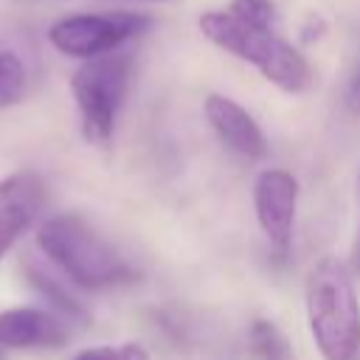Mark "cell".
Segmentation results:
<instances>
[{
	"label": "cell",
	"mask_w": 360,
	"mask_h": 360,
	"mask_svg": "<svg viewBox=\"0 0 360 360\" xmlns=\"http://www.w3.org/2000/svg\"><path fill=\"white\" fill-rule=\"evenodd\" d=\"M346 101H349V107H352V110H360V70L354 73V79H352V84H349Z\"/></svg>",
	"instance_id": "obj_15"
},
{
	"label": "cell",
	"mask_w": 360,
	"mask_h": 360,
	"mask_svg": "<svg viewBox=\"0 0 360 360\" xmlns=\"http://www.w3.org/2000/svg\"><path fill=\"white\" fill-rule=\"evenodd\" d=\"M307 321L323 360H354L360 349V307L349 270L323 256L307 276Z\"/></svg>",
	"instance_id": "obj_3"
},
{
	"label": "cell",
	"mask_w": 360,
	"mask_h": 360,
	"mask_svg": "<svg viewBox=\"0 0 360 360\" xmlns=\"http://www.w3.org/2000/svg\"><path fill=\"white\" fill-rule=\"evenodd\" d=\"M152 20L141 11H104V14H70L48 28V42L73 59H93L118 51L127 39L143 34Z\"/></svg>",
	"instance_id": "obj_5"
},
{
	"label": "cell",
	"mask_w": 360,
	"mask_h": 360,
	"mask_svg": "<svg viewBox=\"0 0 360 360\" xmlns=\"http://www.w3.org/2000/svg\"><path fill=\"white\" fill-rule=\"evenodd\" d=\"M22 267H25V278H28V284H31L34 290H39V292L56 307L59 315L73 318V321H87V312H84L82 301H79V298H76L59 278H53L45 267L31 264V262H22Z\"/></svg>",
	"instance_id": "obj_10"
},
{
	"label": "cell",
	"mask_w": 360,
	"mask_h": 360,
	"mask_svg": "<svg viewBox=\"0 0 360 360\" xmlns=\"http://www.w3.org/2000/svg\"><path fill=\"white\" fill-rule=\"evenodd\" d=\"M25 93H28V68H25V62L14 51L0 48V110L20 104L25 98Z\"/></svg>",
	"instance_id": "obj_12"
},
{
	"label": "cell",
	"mask_w": 360,
	"mask_h": 360,
	"mask_svg": "<svg viewBox=\"0 0 360 360\" xmlns=\"http://www.w3.org/2000/svg\"><path fill=\"white\" fill-rule=\"evenodd\" d=\"M149 3H155V0H149Z\"/></svg>",
	"instance_id": "obj_17"
},
{
	"label": "cell",
	"mask_w": 360,
	"mask_h": 360,
	"mask_svg": "<svg viewBox=\"0 0 360 360\" xmlns=\"http://www.w3.org/2000/svg\"><path fill=\"white\" fill-rule=\"evenodd\" d=\"M129 73H132V59L115 51L93 59H82V65L73 70L70 93L87 141L93 143L110 141L118 110L129 87Z\"/></svg>",
	"instance_id": "obj_4"
},
{
	"label": "cell",
	"mask_w": 360,
	"mask_h": 360,
	"mask_svg": "<svg viewBox=\"0 0 360 360\" xmlns=\"http://www.w3.org/2000/svg\"><path fill=\"white\" fill-rule=\"evenodd\" d=\"M253 205H256V217L264 236L278 253H284L290 248L292 225H295L298 180L284 169L262 172L253 186Z\"/></svg>",
	"instance_id": "obj_6"
},
{
	"label": "cell",
	"mask_w": 360,
	"mask_h": 360,
	"mask_svg": "<svg viewBox=\"0 0 360 360\" xmlns=\"http://www.w3.org/2000/svg\"><path fill=\"white\" fill-rule=\"evenodd\" d=\"M0 349H3V346H0Z\"/></svg>",
	"instance_id": "obj_18"
},
{
	"label": "cell",
	"mask_w": 360,
	"mask_h": 360,
	"mask_svg": "<svg viewBox=\"0 0 360 360\" xmlns=\"http://www.w3.org/2000/svg\"><path fill=\"white\" fill-rule=\"evenodd\" d=\"M73 360H149V352H146L141 343L90 346V349H82Z\"/></svg>",
	"instance_id": "obj_14"
},
{
	"label": "cell",
	"mask_w": 360,
	"mask_h": 360,
	"mask_svg": "<svg viewBox=\"0 0 360 360\" xmlns=\"http://www.w3.org/2000/svg\"><path fill=\"white\" fill-rule=\"evenodd\" d=\"M202 37L233 53L242 62H250L267 82L284 93H304L312 84V68L298 48L281 39L273 28H256L225 11H205L197 20Z\"/></svg>",
	"instance_id": "obj_2"
},
{
	"label": "cell",
	"mask_w": 360,
	"mask_h": 360,
	"mask_svg": "<svg viewBox=\"0 0 360 360\" xmlns=\"http://www.w3.org/2000/svg\"><path fill=\"white\" fill-rule=\"evenodd\" d=\"M228 11L256 28H273L276 22V6L270 0H231Z\"/></svg>",
	"instance_id": "obj_13"
},
{
	"label": "cell",
	"mask_w": 360,
	"mask_h": 360,
	"mask_svg": "<svg viewBox=\"0 0 360 360\" xmlns=\"http://www.w3.org/2000/svg\"><path fill=\"white\" fill-rule=\"evenodd\" d=\"M45 200L48 188L37 172H14L0 180V262L39 219Z\"/></svg>",
	"instance_id": "obj_7"
},
{
	"label": "cell",
	"mask_w": 360,
	"mask_h": 360,
	"mask_svg": "<svg viewBox=\"0 0 360 360\" xmlns=\"http://www.w3.org/2000/svg\"><path fill=\"white\" fill-rule=\"evenodd\" d=\"M248 340H250V349L259 360H295L287 335L273 321L256 318L248 329Z\"/></svg>",
	"instance_id": "obj_11"
},
{
	"label": "cell",
	"mask_w": 360,
	"mask_h": 360,
	"mask_svg": "<svg viewBox=\"0 0 360 360\" xmlns=\"http://www.w3.org/2000/svg\"><path fill=\"white\" fill-rule=\"evenodd\" d=\"M39 250L82 290H110L135 278L124 256L79 214H56L37 231Z\"/></svg>",
	"instance_id": "obj_1"
},
{
	"label": "cell",
	"mask_w": 360,
	"mask_h": 360,
	"mask_svg": "<svg viewBox=\"0 0 360 360\" xmlns=\"http://www.w3.org/2000/svg\"><path fill=\"white\" fill-rule=\"evenodd\" d=\"M352 267L360 273V231H357V239H354V250H352Z\"/></svg>",
	"instance_id": "obj_16"
},
{
	"label": "cell",
	"mask_w": 360,
	"mask_h": 360,
	"mask_svg": "<svg viewBox=\"0 0 360 360\" xmlns=\"http://www.w3.org/2000/svg\"><path fill=\"white\" fill-rule=\"evenodd\" d=\"M202 112L211 124V129L242 158L248 160H262L267 155V138L256 118L233 98L211 93L202 101Z\"/></svg>",
	"instance_id": "obj_8"
},
{
	"label": "cell",
	"mask_w": 360,
	"mask_h": 360,
	"mask_svg": "<svg viewBox=\"0 0 360 360\" xmlns=\"http://www.w3.org/2000/svg\"><path fill=\"white\" fill-rule=\"evenodd\" d=\"M68 326L62 318L34 307H14L0 312V346L3 349H39L62 346Z\"/></svg>",
	"instance_id": "obj_9"
}]
</instances>
